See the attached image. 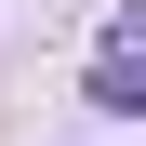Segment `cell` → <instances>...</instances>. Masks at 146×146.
Listing matches in <instances>:
<instances>
[{
	"label": "cell",
	"mask_w": 146,
	"mask_h": 146,
	"mask_svg": "<svg viewBox=\"0 0 146 146\" xmlns=\"http://www.w3.org/2000/svg\"><path fill=\"white\" fill-rule=\"evenodd\" d=\"M93 106H106V119H146V66L106 53V66H93Z\"/></svg>",
	"instance_id": "6da1fadb"
}]
</instances>
